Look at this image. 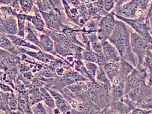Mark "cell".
<instances>
[{
    "label": "cell",
    "mask_w": 152,
    "mask_h": 114,
    "mask_svg": "<svg viewBox=\"0 0 152 114\" xmlns=\"http://www.w3.org/2000/svg\"><path fill=\"white\" fill-rule=\"evenodd\" d=\"M115 17V14L112 12L101 18L97 31V37L101 42L108 40L112 34L116 21Z\"/></svg>",
    "instance_id": "5b68a950"
},
{
    "label": "cell",
    "mask_w": 152,
    "mask_h": 114,
    "mask_svg": "<svg viewBox=\"0 0 152 114\" xmlns=\"http://www.w3.org/2000/svg\"><path fill=\"white\" fill-rule=\"evenodd\" d=\"M126 95L137 104L142 100L152 98V88L146 82H141Z\"/></svg>",
    "instance_id": "8992f818"
},
{
    "label": "cell",
    "mask_w": 152,
    "mask_h": 114,
    "mask_svg": "<svg viewBox=\"0 0 152 114\" xmlns=\"http://www.w3.org/2000/svg\"><path fill=\"white\" fill-rule=\"evenodd\" d=\"M147 21L149 22L150 25V29H151V33L152 36V2L150 8L149 9V12L147 15Z\"/></svg>",
    "instance_id": "e575fe53"
},
{
    "label": "cell",
    "mask_w": 152,
    "mask_h": 114,
    "mask_svg": "<svg viewBox=\"0 0 152 114\" xmlns=\"http://www.w3.org/2000/svg\"><path fill=\"white\" fill-rule=\"evenodd\" d=\"M20 4L25 12H28L31 7V3L30 0H21Z\"/></svg>",
    "instance_id": "836d02e7"
},
{
    "label": "cell",
    "mask_w": 152,
    "mask_h": 114,
    "mask_svg": "<svg viewBox=\"0 0 152 114\" xmlns=\"http://www.w3.org/2000/svg\"><path fill=\"white\" fill-rule=\"evenodd\" d=\"M42 17L46 24V28L48 30L62 33L63 23L59 20L58 16L53 10L48 13L41 12Z\"/></svg>",
    "instance_id": "ba28073f"
},
{
    "label": "cell",
    "mask_w": 152,
    "mask_h": 114,
    "mask_svg": "<svg viewBox=\"0 0 152 114\" xmlns=\"http://www.w3.org/2000/svg\"><path fill=\"white\" fill-rule=\"evenodd\" d=\"M131 30V28L124 22L116 20L114 30L108 40L118 49L123 59L136 67L138 61L132 50Z\"/></svg>",
    "instance_id": "6da1fadb"
},
{
    "label": "cell",
    "mask_w": 152,
    "mask_h": 114,
    "mask_svg": "<svg viewBox=\"0 0 152 114\" xmlns=\"http://www.w3.org/2000/svg\"><path fill=\"white\" fill-rule=\"evenodd\" d=\"M73 69L75 71L82 74L84 77L91 80L90 75L87 71L86 66L84 64V62L82 59H76L75 64H74Z\"/></svg>",
    "instance_id": "cb8c5ba5"
},
{
    "label": "cell",
    "mask_w": 152,
    "mask_h": 114,
    "mask_svg": "<svg viewBox=\"0 0 152 114\" xmlns=\"http://www.w3.org/2000/svg\"><path fill=\"white\" fill-rule=\"evenodd\" d=\"M1 82L10 86L15 91L14 79L12 77L4 71H1Z\"/></svg>",
    "instance_id": "f1b7e54d"
},
{
    "label": "cell",
    "mask_w": 152,
    "mask_h": 114,
    "mask_svg": "<svg viewBox=\"0 0 152 114\" xmlns=\"http://www.w3.org/2000/svg\"><path fill=\"white\" fill-rule=\"evenodd\" d=\"M95 81L99 85L102 87V88L107 93L111 94L112 88V83L110 79L106 75L103 66H99V69L95 77Z\"/></svg>",
    "instance_id": "8fae6325"
},
{
    "label": "cell",
    "mask_w": 152,
    "mask_h": 114,
    "mask_svg": "<svg viewBox=\"0 0 152 114\" xmlns=\"http://www.w3.org/2000/svg\"><path fill=\"white\" fill-rule=\"evenodd\" d=\"M39 37L41 43L40 48L41 50L58 57L55 51V42L50 37L46 34L43 33L39 34Z\"/></svg>",
    "instance_id": "4fadbf2b"
},
{
    "label": "cell",
    "mask_w": 152,
    "mask_h": 114,
    "mask_svg": "<svg viewBox=\"0 0 152 114\" xmlns=\"http://www.w3.org/2000/svg\"></svg>",
    "instance_id": "ab89813d"
},
{
    "label": "cell",
    "mask_w": 152,
    "mask_h": 114,
    "mask_svg": "<svg viewBox=\"0 0 152 114\" xmlns=\"http://www.w3.org/2000/svg\"><path fill=\"white\" fill-rule=\"evenodd\" d=\"M148 84L152 88V73L150 74L149 78V80L148 81Z\"/></svg>",
    "instance_id": "d590c367"
},
{
    "label": "cell",
    "mask_w": 152,
    "mask_h": 114,
    "mask_svg": "<svg viewBox=\"0 0 152 114\" xmlns=\"http://www.w3.org/2000/svg\"><path fill=\"white\" fill-rule=\"evenodd\" d=\"M7 37L12 41L15 45L24 48H28L29 49L35 50V51H40L41 49L38 46L34 45L31 43L28 42L25 39L21 38L20 37L16 36H12V35H7Z\"/></svg>",
    "instance_id": "2e32d148"
},
{
    "label": "cell",
    "mask_w": 152,
    "mask_h": 114,
    "mask_svg": "<svg viewBox=\"0 0 152 114\" xmlns=\"http://www.w3.org/2000/svg\"><path fill=\"white\" fill-rule=\"evenodd\" d=\"M131 44L132 50L137 58L138 64H142L144 62L150 44L147 42L144 39H143L132 28L131 30Z\"/></svg>",
    "instance_id": "277c9868"
},
{
    "label": "cell",
    "mask_w": 152,
    "mask_h": 114,
    "mask_svg": "<svg viewBox=\"0 0 152 114\" xmlns=\"http://www.w3.org/2000/svg\"><path fill=\"white\" fill-rule=\"evenodd\" d=\"M1 114H9V113H5V112H4V111H1Z\"/></svg>",
    "instance_id": "f35d334b"
},
{
    "label": "cell",
    "mask_w": 152,
    "mask_h": 114,
    "mask_svg": "<svg viewBox=\"0 0 152 114\" xmlns=\"http://www.w3.org/2000/svg\"><path fill=\"white\" fill-rule=\"evenodd\" d=\"M31 108L34 114H48L46 106L41 102L32 106Z\"/></svg>",
    "instance_id": "f546056e"
},
{
    "label": "cell",
    "mask_w": 152,
    "mask_h": 114,
    "mask_svg": "<svg viewBox=\"0 0 152 114\" xmlns=\"http://www.w3.org/2000/svg\"><path fill=\"white\" fill-rule=\"evenodd\" d=\"M103 54L107 63L109 62H120L122 58L118 49L108 40L102 42Z\"/></svg>",
    "instance_id": "30bf717a"
},
{
    "label": "cell",
    "mask_w": 152,
    "mask_h": 114,
    "mask_svg": "<svg viewBox=\"0 0 152 114\" xmlns=\"http://www.w3.org/2000/svg\"><path fill=\"white\" fill-rule=\"evenodd\" d=\"M22 54H26L29 57L34 58L37 61L41 62L45 64H50L56 60L58 58L52 54L45 53L42 50L38 51V52H35L28 50L25 48L18 47V56Z\"/></svg>",
    "instance_id": "52a82bcc"
},
{
    "label": "cell",
    "mask_w": 152,
    "mask_h": 114,
    "mask_svg": "<svg viewBox=\"0 0 152 114\" xmlns=\"http://www.w3.org/2000/svg\"><path fill=\"white\" fill-rule=\"evenodd\" d=\"M65 85L67 87L78 82H85L90 80L84 77L82 74L75 71L74 69H71L66 71L62 77Z\"/></svg>",
    "instance_id": "7c38bea8"
},
{
    "label": "cell",
    "mask_w": 152,
    "mask_h": 114,
    "mask_svg": "<svg viewBox=\"0 0 152 114\" xmlns=\"http://www.w3.org/2000/svg\"><path fill=\"white\" fill-rule=\"evenodd\" d=\"M40 88L43 94L44 104L52 110H54L56 108L55 100L54 99L50 93L48 92V90L45 87H42Z\"/></svg>",
    "instance_id": "7402d4cb"
},
{
    "label": "cell",
    "mask_w": 152,
    "mask_h": 114,
    "mask_svg": "<svg viewBox=\"0 0 152 114\" xmlns=\"http://www.w3.org/2000/svg\"><path fill=\"white\" fill-rule=\"evenodd\" d=\"M0 30L1 33L7 35H17L18 32L17 18L14 16H10L7 18L1 17Z\"/></svg>",
    "instance_id": "9c48e42d"
},
{
    "label": "cell",
    "mask_w": 152,
    "mask_h": 114,
    "mask_svg": "<svg viewBox=\"0 0 152 114\" xmlns=\"http://www.w3.org/2000/svg\"><path fill=\"white\" fill-rule=\"evenodd\" d=\"M118 20L124 22L128 26H129L134 31L138 33L143 39L152 45V36L151 33L150 25L146 18H135L129 19L125 18L115 15Z\"/></svg>",
    "instance_id": "3957f363"
},
{
    "label": "cell",
    "mask_w": 152,
    "mask_h": 114,
    "mask_svg": "<svg viewBox=\"0 0 152 114\" xmlns=\"http://www.w3.org/2000/svg\"><path fill=\"white\" fill-rule=\"evenodd\" d=\"M9 104L11 113H14L19 110H22L19 103L17 93H10Z\"/></svg>",
    "instance_id": "d4e9b609"
},
{
    "label": "cell",
    "mask_w": 152,
    "mask_h": 114,
    "mask_svg": "<svg viewBox=\"0 0 152 114\" xmlns=\"http://www.w3.org/2000/svg\"><path fill=\"white\" fill-rule=\"evenodd\" d=\"M134 68L135 67H134V66L132 65L129 62L122 58L120 61L118 77L122 80L125 81L126 78L131 74Z\"/></svg>",
    "instance_id": "e0dca14e"
},
{
    "label": "cell",
    "mask_w": 152,
    "mask_h": 114,
    "mask_svg": "<svg viewBox=\"0 0 152 114\" xmlns=\"http://www.w3.org/2000/svg\"><path fill=\"white\" fill-rule=\"evenodd\" d=\"M46 110H47V113H48V114H55L54 113L53 111L51 109H50V108H48V107H47L46 106Z\"/></svg>",
    "instance_id": "74e56055"
},
{
    "label": "cell",
    "mask_w": 152,
    "mask_h": 114,
    "mask_svg": "<svg viewBox=\"0 0 152 114\" xmlns=\"http://www.w3.org/2000/svg\"><path fill=\"white\" fill-rule=\"evenodd\" d=\"M0 86H1V91L7 93H16V91L10 86L6 84L5 83L1 82Z\"/></svg>",
    "instance_id": "d6a6232c"
},
{
    "label": "cell",
    "mask_w": 152,
    "mask_h": 114,
    "mask_svg": "<svg viewBox=\"0 0 152 114\" xmlns=\"http://www.w3.org/2000/svg\"><path fill=\"white\" fill-rule=\"evenodd\" d=\"M84 62L87 71L90 75L91 80H95V77H96L97 72L99 69V66L96 64L93 63V62H89L86 61H84Z\"/></svg>",
    "instance_id": "4316f807"
},
{
    "label": "cell",
    "mask_w": 152,
    "mask_h": 114,
    "mask_svg": "<svg viewBox=\"0 0 152 114\" xmlns=\"http://www.w3.org/2000/svg\"><path fill=\"white\" fill-rule=\"evenodd\" d=\"M142 64L145 66L150 74L152 73V45H150L149 46L144 62Z\"/></svg>",
    "instance_id": "83f0119b"
},
{
    "label": "cell",
    "mask_w": 152,
    "mask_h": 114,
    "mask_svg": "<svg viewBox=\"0 0 152 114\" xmlns=\"http://www.w3.org/2000/svg\"><path fill=\"white\" fill-rule=\"evenodd\" d=\"M152 0H131L115 8V15L129 19L147 18Z\"/></svg>",
    "instance_id": "7a4b0ae2"
},
{
    "label": "cell",
    "mask_w": 152,
    "mask_h": 114,
    "mask_svg": "<svg viewBox=\"0 0 152 114\" xmlns=\"http://www.w3.org/2000/svg\"><path fill=\"white\" fill-rule=\"evenodd\" d=\"M120 66V61L109 62L103 66L104 71L111 82L118 77Z\"/></svg>",
    "instance_id": "9a60e30c"
},
{
    "label": "cell",
    "mask_w": 152,
    "mask_h": 114,
    "mask_svg": "<svg viewBox=\"0 0 152 114\" xmlns=\"http://www.w3.org/2000/svg\"><path fill=\"white\" fill-rule=\"evenodd\" d=\"M18 21V32L17 36L20 37L21 38H25V32H26V21L21 20V19H17Z\"/></svg>",
    "instance_id": "4dcf8cb0"
},
{
    "label": "cell",
    "mask_w": 152,
    "mask_h": 114,
    "mask_svg": "<svg viewBox=\"0 0 152 114\" xmlns=\"http://www.w3.org/2000/svg\"><path fill=\"white\" fill-rule=\"evenodd\" d=\"M29 99L31 106L43 102V96L40 88H31L28 90Z\"/></svg>",
    "instance_id": "ffe728a7"
},
{
    "label": "cell",
    "mask_w": 152,
    "mask_h": 114,
    "mask_svg": "<svg viewBox=\"0 0 152 114\" xmlns=\"http://www.w3.org/2000/svg\"><path fill=\"white\" fill-rule=\"evenodd\" d=\"M37 31V30L35 29L33 25L30 22H27L25 39L28 41V42L40 48L41 43L39 37V34H38Z\"/></svg>",
    "instance_id": "5bb4252c"
},
{
    "label": "cell",
    "mask_w": 152,
    "mask_h": 114,
    "mask_svg": "<svg viewBox=\"0 0 152 114\" xmlns=\"http://www.w3.org/2000/svg\"><path fill=\"white\" fill-rule=\"evenodd\" d=\"M100 113H81L77 111V114H100Z\"/></svg>",
    "instance_id": "8d00e7d4"
},
{
    "label": "cell",
    "mask_w": 152,
    "mask_h": 114,
    "mask_svg": "<svg viewBox=\"0 0 152 114\" xmlns=\"http://www.w3.org/2000/svg\"><path fill=\"white\" fill-rule=\"evenodd\" d=\"M10 93H4L1 91L0 94V107L1 111L5 113L12 114L10 110L9 100Z\"/></svg>",
    "instance_id": "603a6c76"
},
{
    "label": "cell",
    "mask_w": 152,
    "mask_h": 114,
    "mask_svg": "<svg viewBox=\"0 0 152 114\" xmlns=\"http://www.w3.org/2000/svg\"><path fill=\"white\" fill-rule=\"evenodd\" d=\"M115 0H103L105 10L108 13L114 7Z\"/></svg>",
    "instance_id": "1f68e13d"
},
{
    "label": "cell",
    "mask_w": 152,
    "mask_h": 114,
    "mask_svg": "<svg viewBox=\"0 0 152 114\" xmlns=\"http://www.w3.org/2000/svg\"><path fill=\"white\" fill-rule=\"evenodd\" d=\"M82 60L97 64L98 54L92 50H84L82 53Z\"/></svg>",
    "instance_id": "484cf974"
},
{
    "label": "cell",
    "mask_w": 152,
    "mask_h": 114,
    "mask_svg": "<svg viewBox=\"0 0 152 114\" xmlns=\"http://www.w3.org/2000/svg\"><path fill=\"white\" fill-rule=\"evenodd\" d=\"M110 107L119 114H130L132 111L130 107L120 100L112 101Z\"/></svg>",
    "instance_id": "d6986e66"
},
{
    "label": "cell",
    "mask_w": 152,
    "mask_h": 114,
    "mask_svg": "<svg viewBox=\"0 0 152 114\" xmlns=\"http://www.w3.org/2000/svg\"><path fill=\"white\" fill-rule=\"evenodd\" d=\"M55 51L59 58L65 59L69 56L75 55L74 51L67 46H61L55 43Z\"/></svg>",
    "instance_id": "44dd1931"
},
{
    "label": "cell",
    "mask_w": 152,
    "mask_h": 114,
    "mask_svg": "<svg viewBox=\"0 0 152 114\" xmlns=\"http://www.w3.org/2000/svg\"><path fill=\"white\" fill-rule=\"evenodd\" d=\"M28 21L30 22L35 30L38 31H39L42 33H46V24L44 20L42 18L41 16L39 14H37L35 16L29 15Z\"/></svg>",
    "instance_id": "ac0fdd59"
}]
</instances>
